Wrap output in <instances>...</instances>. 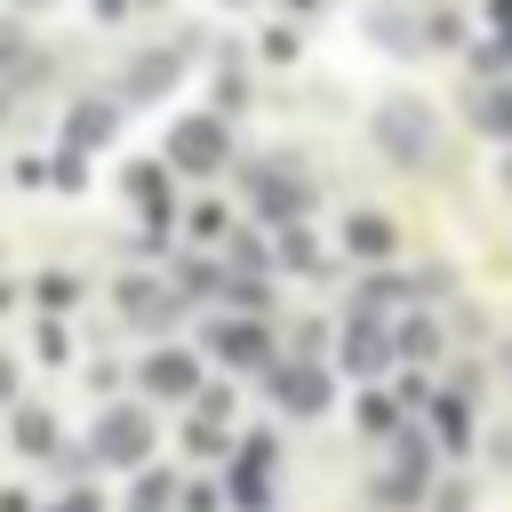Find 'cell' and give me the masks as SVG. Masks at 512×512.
<instances>
[{
  "mask_svg": "<svg viewBox=\"0 0 512 512\" xmlns=\"http://www.w3.org/2000/svg\"><path fill=\"white\" fill-rule=\"evenodd\" d=\"M352 248H360V256L392 248V224H384V216H352Z\"/></svg>",
  "mask_w": 512,
  "mask_h": 512,
  "instance_id": "5b68a950",
  "label": "cell"
},
{
  "mask_svg": "<svg viewBox=\"0 0 512 512\" xmlns=\"http://www.w3.org/2000/svg\"><path fill=\"white\" fill-rule=\"evenodd\" d=\"M0 392H8V368H0Z\"/></svg>",
  "mask_w": 512,
  "mask_h": 512,
  "instance_id": "9c48e42d",
  "label": "cell"
},
{
  "mask_svg": "<svg viewBox=\"0 0 512 512\" xmlns=\"http://www.w3.org/2000/svg\"><path fill=\"white\" fill-rule=\"evenodd\" d=\"M480 120H488L496 136H512V104H504V96H488V104H480Z\"/></svg>",
  "mask_w": 512,
  "mask_h": 512,
  "instance_id": "ba28073f",
  "label": "cell"
},
{
  "mask_svg": "<svg viewBox=\"0 0 512 512\" xmlns=\"http://www.w3.org/2000/svg\"><path fill=\"white\" fill-rule=\"evenodd\" d=\"M216 344H224V352H232V360H256V352H264V336H248V328H224V336H216Z\"/></svg>",
  "mask_w": 512,
  "mask_h": 512,
  "instance_id": "52a82bcc",
  "label": "cell"
},
{
  "mask_svg": "<svg viewBox=\"0 0 512 512\" xmlns=\"http://www.w3.org/2000/svg\"><path fill=\"white\" fill-rule=\"evenodd\" d=\"M152 392H192V360H152Z\"/></svg>",
  "mask_w": 512,
  "mask_h": 512,
  "instance_id": "8992f818",
  "label": "cell"
},
{
  "mask_svg": "<svg viewBox=\"0 0 512 512\" xmlns=\"http://www.w3.org/2000/svg\"><path fill=\"white\" fill-rule=\"evenodd\" d=\"M136 448H144V424L136 416H112L104 424V456H136Z\"/></svg>",
  "mask_w": 512,
  "mask_h": 512,
  "instance_id": "277c9868",
  "label": "cell"
},
{
  "mask_svg": "<svg viewBox=\"0 0 512 512\" xmlns=\"http://www.w3.org/2000/svg\"><path fill=\"white\" fill-rule=\"evenodd\" d=\"M280 400L288 408H328V376L320 368H280Z\"/></svg>",
  "mask_w": 512,
  "mask_h": 512,
  "instance_id": "7a4b0ae2",
  "label": "cell"
},
{
  "mask_svg": "<svg viewBox=\"0 0 512 512\" xmlns=\"http://www.w3.org/2000/svg\"><path fill=\"white\" fill-rule=\"evenodd\" d=\"M384 136L416 160V152H424V112H416V104H392V112H384Z\"/></svg>",
  "mask_w": 512,
  "mask_h": 512,
  "instance_id": "3957f363",
  "label": "cell"
},
{
  "mask_svg": "<svg viewBox=\"0 0 512 512\" xmlns=\"http://www.w3.org/2000/svg\"><path fill=\"white\" fill-rule=\"evenodd\" d=\"M176 160H184V168H216V160H224L216 120H184V128H176Z\"/></svg>",
  "mask_w": 512,
  "mask_h": 512,
  "instance_id": "6da1fadb",
  "label": "cell"
}]
</instances>
